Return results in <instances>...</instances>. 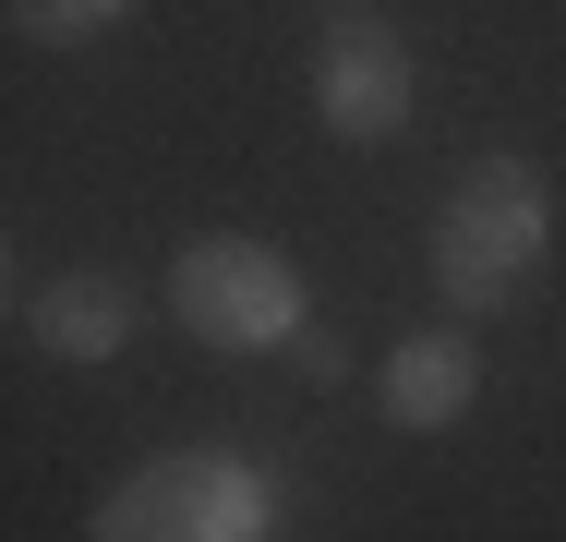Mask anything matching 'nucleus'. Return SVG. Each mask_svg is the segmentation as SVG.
<instances>
[{"label": "nucleus", "instance_id": "f257e3e1", "mask_svg": "<svg viewBox=\"0 0 566 542\" xmlns=\"http://www.w3.org/2000/svg\"><path fill=\"white\" fill-rule=\"evenodd\" d=\"M543 253H555V194H543V169L531 157H470L447 181V206H434V290H447V314H506L531 278H543Z\"/></svg>", "mask_w": 566, "mask_h": 542}, {"label": "nucleus", "instance_id": "f03ea898", "mask_svg": "<svg viewBox=\"0 0 566 542\" xmlns=\"http://www.w3.org/2000/svg\"><path fill=\"white\" fill-rule=\"evenodd\" d=\"M97 542H265L277 531V482L229 446H181V458H145L120 494H97Z\"/></svg>", "mask_w": 566, "mask_h": 542}, {"label": "nucleus", "instance_id": "7ed1b4c3", "mask_svg": "<svg viewBox=\"0 0 566 542\" xmlns=\"http://www.w3.org/2000/svg\"><path fill=\"white\" fill-rule=\"evenodd\" d=\"M169 314L193 325L206 350H290L314 302H302V265L277 253V241H193L181 265H169Z\"/></svg>", "mask_w": 566, "mask_h": 542}, {"label": "nucleus", "instance_id": "20e7f679", "mask_svg": "<svg viewBox=\"0 0 566 542\" xmlns=\"http://www.w3.org/2000/svg\"><path fill=\"white\" fill-rule=\"evenodd\" d=\"M410 97H422V73H410V37H398V24H374V12L326 24V49H314V108H326L338 145H398V133H410Z\"/></svg>", "mask_w": 566, "mask_h": 542}, {"label": "nucleus", "instance_id": "39448f33", "mask_svg": "<svg viewBox=\"0 0 566 542\" xmlns=\"http://www.w3.org/2000/svg\"><path fill=\"white\" fill-rule=\"evenodd\" d=\"M470 398H482V350H470V314H458V325H422V337H398V350L374 362V410H386L398 434H447Z\"/></svg>", "mask_w": 566, "mask_h": 542}, {"label": "nucleus", "instance_id": "423d86ee", "mask_svg": "<svg viewBox=\"0 0 566 542\" xmlns=\"http://www.w3.org/2000/svg\"><path fill=\"white\" fill-rule=\"evenodd\" d=\"M24 337H36L49 362H109L120 337H133V278L85 265V278H49V290H24Z\"/></svg>", "mask_w": 566, "mask_h": 542}, {"label": "nucleus", "instance_id": "0eeeda50", "mask_svg": "<svg viewBox=\"0 0 566 542\" xmlns=\"http://www.w3.org/2000/svg\"><path fill=\"white\" fill-rule=\"evenodd\" d=\"M145 0H12V24L36 37V49H85V37H120Z\"/></svg>", "mask_w": 566, "mask_h": 542}, {"label": "nucleus", "instance_id": "6e6552de", "mask_svg": "<svg viewBox=\"0 0 566 542\" xmlns=\"http://www.w3.org/2000/svg\"><path fill=\"white\" fill-rule=\"evenodd\" d=\"M290 362H302V386H349V350L326 337V325H302V337H290Z\"/></svg>", "mask_w": 566, "mask_h": 542}]
</instances>
